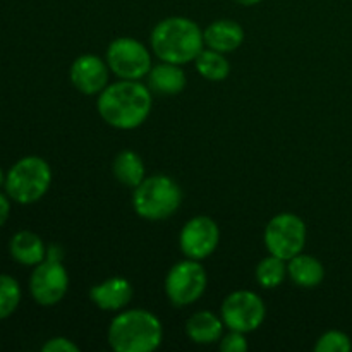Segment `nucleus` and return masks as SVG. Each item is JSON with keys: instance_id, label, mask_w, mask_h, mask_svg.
<instances>
[{"instance_id": "f257e3e1", "label": "nucleus", "mask_w": 352, "mask_h": 352, "mask_svg": "<svg viewBox=\"0 0 352 352\" xmlns=\"http://www.w3.org/2000/svg\"><path fill=\"white\" fill-rule=\"evenodd\" d=\"M151 91L143 82L133 79L107 85L98 95V113L109 126L116 129H136L151 112Z\"/></svg>"}, {"instance_id": "f03ea898", "label": "nucleus", "mask_w": 352, "mask_h": 352, "mask_svg": "<svg viewBox=\"0 0 352 352\" xmlns=\"http://www.w3.org/2000/svg\"><path fill=\"white\" fill-rule=\"evenodd\" d=\"M151 50L160 60L188 64L205 48V36L198 24L188 17H167L157 23L150 36Z\"/></svg>"}, {"instance_id": "7ed1b4c3", "label": "nucleus", "mask_w": 352, "mask_h": 352, "mask_svg": "<svg viewBox=\"0 0 352 352\" xmlns=\"http://www.w3.org/2000/svg\"><path fill=\"white\" fill-rule=\"evenodd\" d=\"M164 339V327L146 309L119 313L109 327V344L116 352H151Z\"/></svg>"}, {"instance_id": "20e7f679", "label": "nucleus", "mask_w": 352, "mask_h": 352, "mask_svg": "<svg viewBox=\"0 0 352 352\" xmlns=\"http://www.w3.org/2000/svg\"><path fill=\"white\" fill-rule=\"evenodd\" d=\"M182 203V191L177 182L164 174L150 175L134 188L133 208L141 219L150 222L170 219Z\"/></svg>"}, {"instance_id": "39448f33", "label": "nucleus", "mask_w": 352, "mask_h": 352, "mask_svg": "<svg viewBox=\"0 0 352 352\" xmlns=\"http://www.w3.org/2000/svg\"><path fill=\"white\" fill-rule=\"evenodd\" d=\"M52 184V168L41 157H24L6 175V192L19 205H33L47 195Z\"/></svg>"}, {"instance_id": "423d86ee", "label": "nucleus", "mask_w": 352, "mask_h": 352, "mask_svg": "<svg viewBox=\"0 0 352 352\" xmlns=\"http://www.w3.org/2000/svg\"><path fill=\"white\" fill-rule=\"evenodd\" d=\"M69 289V275L62 265L57 248L47 251V258L34 267L30 277V292L41 306H54L64 299Z\"/></svg>"}, {"instance_id": "0eeeda50", "label": "nucleus", "mask_w": 352, "mask_h": 352, "mask_svg": "<svg viewBox=\"0 0 352 352\" xmlns=\"http://www.w3.org/2000/svg\"><path fill=\"white\" fill-rule=\"evenodd\" d=\"M107 64L109 69L120 79H140L150 74L151 55L141 41L131 36L116 38L107 48Z\"/></svg>"}, {"instance_id": "6e6552de", "label": "nucleus", "mask_w": 352, "mask_h": 352, "mask_svg": "<svg viewBox=\"0 0 352 352\" xmlns=\"http://www.w3.org/2000/svg\"><path fill=\"white\" fill-rule=\"evenodd\" d=\"M265 244L268 253L289 261L305 250V222L294 213H278L265 227Z\"/></svg>"}, {"instance_id": "1a4fd4ad", "label": "nucleus", "mask_w": 352, "mask_h": 352, "mask_svg": "<svg viewBox=\"0 0 352 352\" xmlns=\"http://www.w3.org/2000/svg\"><path fill=\"white\" fill-rule=\"evenodd\" d=\"M206 272L199 261H179L165 277V294L174 306H189L198 301L206 289Z\"/></svg>"}, {"instance_id": "9d476101", "label": "nucleus", "mask_w": 352, "mask_h": 352, "mask_svg": "<svg viewBox=\"0 0 352 352\" xmlns=\"http://www.w3.org/2000/svg\"><path fill=\"white\" fill-rule=\"evenodd\" d=\"M267 309L260 296L253 291H236L226 298L220 309V318L229 330L250 333L260 329Z\"/></svg>"}, {"instance_id": "9b49d317", "label": "nucleus", "mask_w": 352, "mask_h": 352, "mask_svg": "<svg viewBox=\"0 0 352 352\" xmlns=\"http://www.w3.org/2000/svg\"><path fill=\"white\" fill-rule=\"evenodd\" d=\"M220 229L213 219L206 215L192 217L184 223L179 236V246L186 258L201 261L219 248Z\"/></svg>"}, {"instance_id": "f8f14e48", "label": "nucleus", "mask_w": 352, "mask_h": 352, "mask_svg": "<svg viewBox=\"0 0 352 352\" xmlns=\"http://www.w3.org/2000/svg\"><path fill=\"white\" fill-rule=\"evenodd\" d=\"M109 64L96 55L86 54L76 58L71 65V82L82 95H100L109 85Z\"/></svg>"}, {"instance_id": "ddd939ff", "label": "nucleus", "mask_w": 352, "mask_h": 352, "mask_svg": "<svg viewBox=\"0 0 352 352\" xmlns=\"http://www.w3.org/2000/svg\"><path fill=\"white\" fill-rule=\"evenodd\" d=\"M133 292V285L129 280L122 277H112L91 287L89 299L103 311H119L129 305Z\"/></svg>"}, {"instance_id": "4468645a", "label": "nucleus", "mask_w": 352, "mask_h": 352, "mask_svg": "<svg viewBox=\"0 0 352 352\" xmlns=\"http://www.w3.org/2000/svg\"><path fill=\"white\" fill-rule=\"evenodd\" d=\"M205 45L212 50L220 52V54H230L237 50L244 41V30L239 23L230 19L213 21L205 31Z\"/></svg>"}, {"instance_id": "2eb2a0df", "label": "nucleus", "mask_w": 352, "mask_h": 352, "mask_svg": "<svg viewBox=\"0 0 352 352\" xmlns=\"http://www.w3.org/2000/svg\"><path fill=\"white\" fill-rule=\"evenodd\" d=\"M10 256L14 261L26 267H36L47 258V248L41 237L31 230H19L9 243Z\"/></svg>"}, {"instance_id": "dca6fc26", "label": "nucleus", "mask_w": 352, "mask_h": 352, "mask_svg": "<svg viewBox=\"0 0 352 352\" xmlns=\"http://www.w3.org/2000/svg\"><path fill=\"white\" fill-rule=\"evenodd\" d=\"M146 78L151 91L165 96H174L182 93L186 88V82H188L181 65L164 60L153 65Z\"/></svg>"}, {"instance_id": "f3484780", "label": "nucleus", "mask_w": 352, "mask_h": 352, "mask_svg": "<svg viewBox=\"0 0 352 352\" xmlns=\"http://www.w3.org/2000/svg\"><path fill=\"white\" fill-rule=\"evenodd\" d=\"M287 274L298 287L313 289L318 287L325 278V268L322 261L311 254H296L287 261Z\"/></svg>"}, {"instance_id": "a211bd4d", "label": "nucleus", "mask_w": 352, "mask_h": 352, "mask_svg": "<svg viewBox=\"0 0 352 352\" xmlns=\"http://www.w3.org/2000/svg\"><path fill=\"white\" fill-rule=\"evenodd\" d=\"M223 322L222 318L212 311H198L188 320L186 323V333L195 344L208 346L215 344L222 339L223 333Z\"/></svg>"}, {"instance_id": "6ab92c4d", "label": "nucleus", "mask_w": 352, "mask_h": 352, "mask_svg": "<svg viewBox=\"0 0 352 352\" xmlns=\"http://www.w3.org/2000/svg\"><path fill=\"white\" fill-rule=\"evenodd\" d=\"M113 175L120 184L138 188L146 179V168L140 155L133 150H124L113 160Z\"/></svg>"}, {"instance_id": "aec40b11", "label": "nucleus", "mask_w": 352, "mask_h": 352, "mask_svg": "<svg viewBox=\"0 0 352 352\" xmlns=\"http://www.w3.org/2000/svg\"><path fill=\"white\" fill-rule=\"evenodd\" d=\"M195 65L196 71L208 81H223L230 74L229 60L223 57V54L212 50V48L208 50L203 48L198 57L195 58Z\"/></svg>"}, {"instance_id": "412c9836", "label": "nucleus", "mask_w": 352, "mask_h": 352, "mask_svg": "<svg viewBox=\"0 0 352 352\" xmlns=\"http://www.w3.org/2000/svg\"><path fill=\"white\" fill-rule=\"evenodd\" d=\"M287 275V261L274 254L263 258L256 267V280L265 289H275L282 285Z\"/></svg>"}, {"instance_id": "4be33fe9", "label": "nucleus", "mask_w": 352, "mask_h": 352, "mask_svg": "<svg viewBox=\"0 0 352 352\" xmlns=\"http://www.w3.org/2000/svg\"><path fill=\"white\" fill-rule=\"evenodd\" d=\"M21 302V287L10 275H0V320L12 315Z\"/></svg>"}, {"instance_id": "5701e85b", "label": "nucleus", "mask_w": 352, "mask_h": 352, "mask_svg": "<svg viewBox=\"0 0 352 352\" xmlns=\"http://www.w3.org/2000/svg\"><path fill=\"white\" fill-rule=\"evenodd\" d=\"M351 349V337L340 330H329L315 344L316 352H349Z\"/></svg>"}, {"instance_id": "b1692460", "label": "nucleus", "mask_w": 352, "mask_h": 352, "mask_svg": "<svg viewBox=\"0 0 352 352\" xmlns=\"http://www.w3.org/2000/svg\"><path fill=\"white\" fill-rule=\"evenodd\" d=\"M246 333L241 332H234L230 330V333H227L226 337L220 339V351L222 352H244L248 351V340H246Z\"/></svg>"}, {"instance_id": "393cba45", "label": "nucleus", "mask_w": 352, "mask_h": 352, "mask_svg": "<svg viewBox=\"0 0 352 352\" xmlns=\"http://www.w3.org/2000/svg\"><path fill=\"white\" fill-rule=\"evenodd\" d=\"M43 352H78L79 347L76 346L72 340L65 339V337H55V339H50L48 342L43 344L41 347Z\"/></svg>"}, {"instance_id": "a878e982", "label": "nucleus", "mask_w": 352, "mask_h": 352, "mask_svg": "<svg viewBox=\"0 0 352 352\" xmlns=\"http://www.w3.org/2000/svg\"><path fill=\"white\" fill-rule=\"evenodd\" d=\"M9 213H10V201L6 195L0 192V227L7 222L9 219Z\"/></svg>"}, {"instance_id": "bb28decb", "label": "nucleus", "mask_w": 352, "mask_h": 352, "mask_svg": "<svg viewBox=\"0 0 352 352\" xmlns=\"http://www.w3.org/2000/svg\"><path fill=\"white\" fill-rule=\"evenodd\" d=\"M236 2L241 3V6L250 7V6H256V3H260L261 0H236Z\"/></svg>"}, {"instance_id": "cd10ccee", "label": "nucleus", "mask_w": 352, "mask_h": 352, "mask_svg": "<svg viewBox=\"0 0 352 352\" xmlns=\"http://www.w3.org/2000/svg\"><path fill=\"white\" fill-rule=\"evenodd\" d=\"M2 184H6V175H3V170L0 168V186Z\"/></svg>"}]
</instances>
